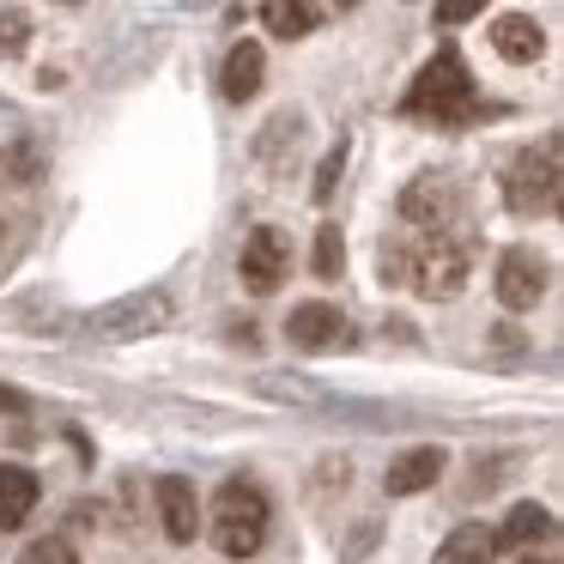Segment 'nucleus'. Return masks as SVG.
<instances>
[{
  "mask_svg": "<svg viewBox=\"0 0 564 564\" xmlns=\"http://www.w3.org/2000/svg\"><path fill=\"white\" fill-rule=\"evenodd\" d=\"M467 273H474L467 231H401L382 243V285H406V292L431 297V304L462 297Z\"/></svg>",
  "mask_w": 564,
  "mask_h": 564,
  "instance_id": "1",
  "label": "nucleus"
},
{
  "mask_svg": "<svg viewBox=\"0 0 564 564\" xmlns=\"http://www.w3.org/2000/svg\"><path fill=\"white\" fill-rule=\"evenodd\" d=\"M401 116H406V122H431V128H467V122L498 116V104H479L474 74H467L462 50H449V43H443V50L419 67L413 86H406Z\"/></svg>",
  "mask_w": 564,
  "mask_h": 564,
  "instance_id": "2",
  "label": "nucleus"
},
{
  "mask_svg": "<svg viewBox=\"0 0 564 564\" xmlns=\"http://www.w3.org/2000/svg\"><path fill=\"white\" fill-rule=\"evenodd\" d=\"M268 491L256 486V479H225L219 491H213V546L225 552V558H256L261 540H268Z\"/></svg>",
  "mask_w": 564,
  "mask_h": 564,
  "instance_id": "3",
  "label": "nucleus"
},
{
  "mask_svg": "<svg viewBox=\"0 0 564 564\" xmlns=\"http://www.w3.org/2000/svg\"><path fill=\"white\" fill-rule=\"evenodd\" d=\"M558 188H564L558 140L522 147L510 164H503V207L522 213V219H546V213H558Z\"/></svg>",
  "mask_w": 564,
  "mask_h": 564,
  "instance_id": "4",
  "label": "nucleus"
},
{
  "mask_svg": "<svg viewBox=\"0 0 564 564\" xmlns=\"http://www.w3.org/2000/svg\"><path fill=\"white\" fill-rule=\"evenodd\" d=\"M171 316H176L171 292L152 285V292H128V297H116V304H98L86 316V334L104 346H122V340H147V334L171 328Z\"/></svg>",
  "mask_w": 564,
  "mask_h": 564,
  "instance_id": "5",
  "label": "nucleus"
},
{
  "mask_svg": "<svg viewBox=\"0 0 564 564\" xmlns=\"http://www.w3.org/2000/svg\"><path fill=\"white\" fill-rule=\"evenodd\" d=\"M462 188H455V176H419L413 188L401 195V225L406 231H455V225H467L462 219Z\"/></svg>",
  "mask_w": 564,
  "mask_h": 564,
  "instance_id": "6",
  "label": "nucleus"
},
{
  "mask_svg": "<svg viewBox=\"0 0 564 564\" xmlns=\"http://www.w3.org/2000/svg\"><path fill=\"white\" fill-rule=\"evenodd\" d=\"M285 340L297 346V352H346V346L358 340V328L346 322L340 304H322V297H310V304H292V316H285Z\"/></svg>",
  "mask_w": 564,
  "mask_h": 564,
  "instance_id": "7",
  "label": "nucleus"
},
{
  "mask_svg": "<svg viewBox=\"0 0 564 564\" xmlns=\"http://www.w3.org/2000/svg\"><path fill=\"white\" fill-rule=\"evenodd\" d=\"M237 273H243V285L256 297L280 292L285 273H292V237L280 231V225H256V231L243 237V256H237Z\"/></svg>",
  "mask_w": 564,
  "mask_h": 564,
  "instance_id": "8",
  "label": "nucleus"
},
{
  "mask_svg": "<svg viewBox=\"0 0 564 564\" xmlns=\"http://www.w3.org/2000/svg\"><path fill=\"white\" fill-rule=\"evenodd\" d=\"M491 285H498V304L522 316V310H534L540 297H546L552 268H546V256H534L528 243H516V249H503V256H498V273H491Z\"/></svg>",
  "mask_w": 564,
  "mask_h": 564,
  "instance_id": "9",
  "label": "nucleus"
},
{
  "mask_svg": "<svg viewBox=\"0 0 564 564\" xmlns=\"http://www.w3.org/2000/svg\"><path fill=\"white\" fill-rule=\"evenodd\" d=\"M152 498H159L164 534H171L176 546H188V540L200 534V498H195V479H183V474H159V479H152Z\"/></svg>",
  "mask_w": 564,
  "mask_h": 564,
  "instance_id": "10",
  "label": "nucleus"
},
{
  "mask_svg": "<svg viewBox=\"0 0 564 564\" xmlns=\"http://www.w3.org/2000/svg\"><path fill=\"white\" fill-rule=\"evenodd\" d=\"M443 467H449V455H443L437 443H419V449H406V455H394V462H389V474H382V491H389V498H413V491L437 486Z\"/></svg>",
  "mask_w": 564,
  "mask_h": 564,
  "instance_id": "11",
  "label": "nucleus"
},
{
  "mask_svg": "<svg viewBox=\"0 0 564 564\" xmlns=\"http://www.w3.org/2000/svg\"><path fill=\"white\" fill-rule=\"evenodd\" d=\"M261 74H268V55H261V43H231L219 62V91L231 104H249L261 91Z\"/></svg>",
  "mask_w": 564,
  "mask_h": 564,
  "instance_id": "12",
  "label": "nucleus"
},
{
  "mask_svg": "<svg viewBox=\"0 0 564 564\" xmlns=\"http://www.w3.org/2000/svg\"><path fill=\"white\" fill-rule=\"evenodd\" d=\"M491 50H498L503 62L528 67V62H540V50H546V31H540L528 13H503V19H491Z\"/></svg>",
  "mask_w": 564,
  "mask_h": 564,
  "instance_id": "13",
  "label": "nucleus"
},
{
  "mask_svg": "<svg viewBox=\"0 0 564 564\" xmlns=\"http://www.w3.org/2000/svg\"><path fill=\"white\" fill-rule=\"evenodd\" d=\"M552 510L546 503H516L510 516H503V528H491V546H510V552H522V546H540V540H552Z\"/></svg>",
  "mask_w": 564,
  "mask_h": 564,
  "instance_id": "14",
  "label": "nucleus"
},
{
  "mask_svg": "<svg viewBox=\"0 0 564 564\" xmlns=\"http://www.w3.org/2000/svg\"><path fill=\"white\" fill-rule=\"evenodd\" d=\"M37 474L19 462H0V528H25V516L37 510Z\"/></svg>",
  "mask_w": 564,
  "mask_h": 564,
  "instance_id": "15",
  "label": "nucleus"
},
{
  "mask_svg": "<svg viewBox=\"0 0 564 564\" xmlns=\"http://www.w3.org/2000/svg\"><path fill=\"white\" fill-rule=\"evenodd\" d=\"M297 140H304V116H297V110H280V116H273V122L256 134V164L280 176V171H285V152H297Z\"/></svg>",
  "mask_w": 564,
  "mask_h": 564,
  "instance_id": "16",
  "label": "nucleus"
},
{
  "mask_svg": "<svg viewBox=\"0 0 564 564\" xmlns=\"http://www.w3.org/2000/svg\"><path fill=\"white\" fill-rule=\"evenodd\" d=\"M261 25H268L273 37L297 43L322 25V0H261Z\"/></svg>",
  "mask_w": 564,
  "mask_h": 564,
  "instance_id": "17",
  "label": "nucleus"
},
{
  "mask_svg": "<svg viewBox=\"0 0 564 564\" xmlns=\"http://www.w3.org/2000/svg\"><path fill=\"white\" fill-rule=\"evenodd\" d=\"M491 558H498V546H491V528H486V522H462V528H455V534L437 546V558H431V564H491Z\"/></svg>",
  "mask_w": 564,
  "mask_h": 564,
  "instance_id": "18",
  "label": "nucleus"
},
{
  "mask_svg": "<svg viewBox=\"0 0 564 564\" xmlns=\"http://www.w3.org/2000/svg\"><path fill=\"white\" fill-rule=\"evenodd\" d=\"M256 389L268 394V401H285V406H334V394L322 389V382L280 377V370H268V377H256Z\"/></svg>",
  "mask_w": 564,
  "mask_h": 564,
  "instance_id": "19",
  "label": "nucleus"
},
{
  "mask_svg": "<svg viewBox=\"0 0 564 564\" xmlns=\"http://www.w3.org/2000/svg\"><path fill=\"white\" fill-rule=\"evenodd\" d=\"M340 268H346V237H340V225H322L316 256H310V273H316V280H340Z\"/></svg>",
  "mask_w": 564,
  "mask_h": 564,
  "instance_id": "20",
  "label": "nucleus"
},
{
  "mask_svg": "<svg viewBox=\"0 0 564 564\" xmlns=\"http://www.w3.org/2000/svg\"><path fill=\"white\" fill-rule=\"evenodd\" d=\"M19 564H79V552L67 546L62 534H43V540H31V546L19 552Z\"/></svg>",
  "mask_w": 564,
  "mask_h": 564,
  "instance_id": "21",
  "label": "nucleus"
},
{
  "mask_svg": "<svg viewBox=\"0 0 564 564\" xmlns=\"http://www.w3.org/2000/svg\"><path fill=\"white\" fill-rule=\"evenodd\" d=\"M25 43H31V19L25 13H0V55H25Z\"/></svg>",
  "mask_w": 564,
  "mask_h": 564,
  "instance_id": "22",
  "label": "nucleus"
},
{
  "mask_svg": "<svg viewBox=\"0 0 564 564\" xmlns=\"http://www.w3.org/2000/svg\"><path fill=\"white\" fill-rule=\"evenodd\" d=\"M340 171H346V140H334V147H328V159H322V171H316V207L334 195V183H340Z\"/></svg>",
  "mask_w": 564,
  "mask_h": 564,
  "instance_id": "23",
  "label": "nucleus"
},
{
  "mask_svg": "<svg viewBox=\"0 0 564 564\" xmlns=\"http://www.w3.org/2000/svg\"><path fill=\"white\" fill-rule=\"evenodd\" d=\"M491 0H437V25L443 31H455V25H467L474 13H486Z\"/></svg>",
  "mask_w": 564,
  "mask_h": 564,
  "instance_id": "24",
  "label": "nucleus"
},
{
  "mask_svg": "<svg viewBox=\"0 0 564 564\" xmlns=\"http://www.w3.org/2000/svg\"><path fill=\"white\" fill-rule=\"evenodd\" d=\"M13 176H19V183L37 176V152H31V147H13Z\"/></svg>",
  "mask_w": 564,
  "mask_h": 564,
  "instance_id": "25",
  "label": "nucleus"
},
{
  "mask_svg": "<svg viewBox=\"0 0 564 564\" xmlns=\"http://www.w3.org/2000/svg\"><path fill=\"white\" fill-rule=\"evenodd\" d=\"M0 413H25V394L7 389V382H0Z\"/></svg>",
  "mask_w": 564,
  "mask_h": 564,
  "instance_id": "26",
  "label": "nucleus"
},
{
  "mask_svg": "<svg viewBox=\"0 0 564 564\" xmlns=\"http://www.w3.org/2000/svg\"><path fill=\"white\" fill-rule=\"evenodd\" d=\"M516 564H558V552H534V546H522V552H516Z\"/></svg>",
  "mask_w": 564,
  "mask_h": 564,
  "instance_id": "27",
  "label": "nucleus"
},
{
  "mask_svg": "<svg viewBox=\"0 0 564 564\" xmlns=\"http://www.w3.org/2000/svg\"><path fill=\"white\" fill-rule=\"evenodd\" d=\"M55 7H86V0H55Z\"/></svg>",
  "mask_w": 564,
  "mask_h": 564,
  "instance_id": "28",
  "label": "nucleus"
},
{
  "mask_svg": "<svg viewBox=\"0 0 564 564\" xmlns=\"http://www.w3.org/2000/svg\"><path fill=\"white\" fill-rule=\"evenodd\" d=\"M334 7H358V0H334Z\"/></svg>",
  "mask_w": 564,
  "mask_h": 564,
  "instance_id": "29",
  "label": "nucleus"
}]
</instances>
